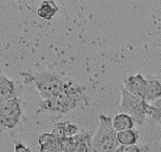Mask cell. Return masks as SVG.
<instances>
[{"instance_id":"obj_4","label":"cell","mask_w":161,"mask_h":152,"mask_svg":"<svg viewBox=\"0 0 161 152\" xmlns=\"http://www.w3.org/2000/svg\"><path fill=\"white\" fill-rule=\"evenodd\" d=\"M58 97L65 106L68 112L74 111L78 108L84 109L89 106V98L84 88L69 78Z\"/></svg>"},{"instance_id":"obj_3","label":"cell","mask_w":161,"mask_h":152,"mask_svg":"<svg viewBox=\"0 0 161 152\" xmlns=\"http://www.w3.org/2000/svg\"><path fill=\"white\" fill-rule=\"evenodd\" d=\"M120 103L118 110L120 113H126L130 115L137 125H143L145 118H147V111L150 103L143 98L134 96L129 92L122 85L120 86Z\"/></svg>"},{"instance_id":"obj_16","label":"cell","mask_w":161,"mask_h":152,"mask_svg":"<svg viewBox=\"0 0 161 152\" xmlns=\"http://www.w3.org/2000/svg\"><path fill=\"white\" fill-rule=\"evenodd\" d=\"M115 152H152L148 144H136L132 146H119Z\"/></svg>"},{"instance_id":"obj_7","label":"cell","mask_w":161,"mask_h":152,"mask_svg":"<svg viewBox=\"0 0 161 152\" xmlns=\"http://www.w3.org/2000/svg\"><path fill=\"white\" fill-rule=\"evenodd\" d=\"M122 86L134 96L145 98L147 91V79L141 74H136L126 77L122 82ZM145 100V99H144Z\"/></svg>"},{"instance_id":"obj_6","label":"cell","mask_w":161,"mask_h":152,"mask_svg":"<svg viewBox=\"0 0 161 152\" xmlns=\"http://www.w3.org/2000/svg\"><path fill=\"white\" fill-rule=\"evenodd\" d=\"M37 113H47L53 117H62L66 113H69L66 110L65 106L63 105L59 97H54V98L43 100L37 108Z\"/></svg>"},{"instance_id":"obj_2","label":"cell","mask_w":161,"mask_h":152,"mask_svg":"<svg viewBox=\"0 0 161 152\" xmlns=\"http://www.w3.org/2000/svg\"><path fill=\"white\" fill-rule=\"evenodd\" d=\"M99 125L93 135L92 150L99 152H115L119 147L117 131L112 125V118L105 114H99Z\"/></svg>"},{"instance_id":"obj_1","label":"cell","mask_w":161,"mask_h":152,"mask_svg":"<svg viewBox=\"0 0 161 152\" xmlns=\"http://www.w3.org/2000/svg\"><path fill=\"white\" fill-rule=\"evenodd\" d=\"M28 79L35 85L39 95L43 100L54 98L61 93L63 87L69 78L52 71V69L42 68L35 71L28 75Z\"/></svg>"},{"instance_id":"obj_9","label":"cell","mask_w":161,"mask_h":152,"mask_svg":"<svg viewBox=\"0 0 161 152\" xmlns=\"http://www.w3.org/2000/svg\"><path fill=\"white\" fill-rule=\"evenodd\" d=\"M78 133V127L71 122H61L54 125V129L52 131V135L56 139H65L74 138Z\"/></svg>"},{"instance_id":"obj_19","label":"cell","mask_w":161,"mask_h":152,"mask_svg":"<svg viewBox=\"0 0 161 152\" xmlns=\"http://www.w3.org/2000/svg\"><path fill=\"white\" fill-rule=\"evenodd\" d=\"M160 144H161V142H160Z\"/></svg>"},{"instance_id":"obj_10","label":"cell","mask_w":161,"mask_h":152,"mask_svg":"<svg viewBox=\"0 0 161 152\" xmlns=\"http://www.w3.org/2000/svg\"><path fill=\"white\" fill-rule=\"evenodd\" d=\"M17 97L14 82L0 72V104Z\"/></svg>"},{"instance_id":"obj_18","label":"cell","mask_w":161,"mask_h":152,"mask_svg":"<svg viewBox=\"0 0 161 152\" xmlns=\"http://www.w3.org/2000/svg\"><path fill=\"white\" fill-rule=\"evenodd\" d=\"M92 152H99V151H93V150H92Z\"/></svg>"},{"instance_id":"obj_12","label":"cell","mask_w":161,"mask_h":152,"mask_svg":"<svg viewBox=\"0 0 161 152\" xmlns=\"http://www.w3.org/2000/svg\"><path fill=\"white\" fill-rule=\"evenodd\" d=\"M112 125L117 132H120L135 128L136 123L130 115L126 113H118L112 118Z\"/></svg>"},{"instance_id":"obj_5","label":"cell","mask_w":161,"mask_h":152,"mask_svg":"<svg viewBox=\"0 0 161 152\" xmlns=\"http://www.w3.org/2000/svg\"><path fill=\"white\" fill-rule=\"evenodd\" d=\"M23 109L19 97L0 104V132L11 131L18 126L22 118Z\"/></svg>"},{"instance_id":"obj_15","label":"cell","mask_w":161,"mask_h":152,"mask_svg":"<svg viewBox=\"0 0 161 152\" xmlns=\"http://www.w3.org/2000/svg\"><path fill=\"white\" fill-rule=\"evenodd\" d=\"M147 118L154 125L161 127V99L150 103Z\"/></svg>"},{"instance_id":"obj_14","label":"cell","mask_w":161,"mask_h":152,"mask_svg":"<svg viewBox=\"0 0 161 152\" xmlns=\"http://www.w3.org/2000/svg\"><path fill=\"white\" fill-rule=\"evenodd\" d=\"M58 12V7L55 1H43L37 10V15L45 20H51Z\"/></svg>"},{"instance_id":"obj_8","label":"cell","mask_w":161,"mask_h":152,"mask_svg":"<svg viewBox=\"0 0 161 152\" xmlns=\"http://www.w3.org/2000/svg\"><path fill=\"white\" fill-rule=\"evenodd\" d=\"M147 91H145V101L152 103L161 99V78L147 77Z\"/></svg>"},{"instance_id":"obj_11","label":"cell","mask_w":161,"mask_h":152,"mask_svg":"<svg viewBox=\"0 0 161 152\" xmlns=\"http://www.w3.org/2000/svg\"><path fill=\"white\" fill-rule=\"evenodd\" d=\"M92 131H81L74 136L76 141V149L74 152H92Z\"/></svg>"},{"instance_id":"obj_13","label":"cell","mask_w":161,"mask_h":152,"mask_svg":"<svg viewBox=\"0 0 161 152\" xmlns=\"http://www.w3.org/2000/svg\"><path fill=\"white\" fill-rule=\"evenodd\" d=\"M140 139V133L138 129L133 128L124 131L117 132V139L120 146H132L136 145Z\"/></svg>"},{"instance_id":"obj_17","label":"cell","mask_w":161,"mask_h":152,"mask_svg":"<svg viewBox=\"0 0 161 152\" xmlns=\"http://www.w3.org/2000/svg\"><path fill=\"white\" fill-rule=\"evenodd\" d=\"M15 152H31L28 146L23 145L21 142H16L15 143Z\"/></svg>"}]
</instances>
